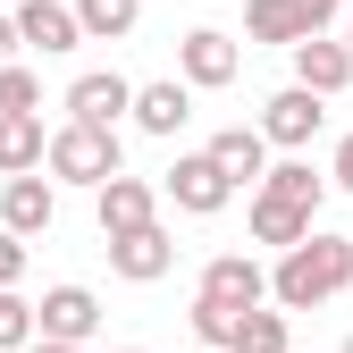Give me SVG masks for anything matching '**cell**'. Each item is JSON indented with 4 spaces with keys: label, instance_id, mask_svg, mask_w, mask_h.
Wrapping results in <instances>:
<instances>
[{
    "label": "cell",
    "instance_id": "9",
    "mask_svg": "<svg viewBox=\"0 0 353 353\" xmlns=\"http://www.w3.org/2000/svg\"><path fill=\"white\" fill-rule=\"evenodd\" d=\"M110 270H118L126 286H160V278L176 270V244H168V228H160V219H143V228L110 236Z\"/></svg>",
    "mask_w": 353,
    "mask_h": 353
},
{
    "label": "cell",
    "instance_id": "8",
    "mask_svg": "<svg viewBox=\"0 0 353 353\" xmlns=\"http://www.w3.org/2000/svg\"><path fill=\"white\" fill-rule=\"evenodd\" d=\"M34 336L93 345V336H101V294H93V286H42V303H34Z\"/></svg>",
    "mask_w": 353,
    "mask_h": 353
},
{
    "label": "cell",
    "instance_id": "7",
    "mask_svg": "<svg viewBox=\"0 0 353 353\" xmlns=\"http://www.w3.org/2000/svg\"><path fill=\"white\" fill-rule=\"evenodd\" d=\"M176 76H185L194 93H219V84H236V76H244V51H236V34H219V26H194L185 42H176Z\"/></svg>",
    "mask_w": 353,
    "mask_h": 353
},
{
    "label": "cell",
    "instance_id": "15",
    "mask_svg": "<svg viewBox=\"0 0 353 353\" xmlns=\"http://www.w3.org/2000/svg\"><path fill=\"white\" fill-rule=\"evenodd\" d=\"M286 51H294V84H312L320 101H336L345 84H353V51H345L336 34H303V42H286Z\"/></svg>",
    "mask_w": 353,
    "mask_h": 353
},
{
    "label": "cell",
    "instance_id": "16",
    "mask_svg": "<svg viewBox=\"0 0 353 353\" xmlns=\"http://www.w3.org/2000/svg\"><path fill=\"white\" fill-rule=\"evenodd\" d=\"M312 228H320V210H303V202H278V194H252V244L286 252V244H303Z\"/></svg>",
    "mask_w": 353,
    "mask_h": 353
},
{
    "label": "cell",
    "instance_id": "30",
    "mask_svg": "<svg viewBox=\"0 0 353 353\" xmlns=\"http://www.w3.org/2000/svg\"><path fill=\"white\" fill-rule=\"evenodd\" d=\"M345 51H353V26H345Z\"/></svg>",
    "mask_w": 353,
    "mask_h": 353
},
{
    "label": "cell",
    "instance_id": "20",
    "mask_svg": "<svg viewBox=\"0 0 353 353\" xmlns=\"http://www.w3.org/2000/svg\"><path fill=\"white\" fill-rule=\"evenodd\" d=\"M228 353H294L286 312H278V303H252V312L236 320V345H228Z\"/></svg>",
    "mask_w": 353,
    "mask_h": 353
},
{
    "label": "cell",
    "instance_id": "31",
    "mask_svg": "<svg viewBox=\"0 0 353 353\" xmlns=\"http://www.w3.org/2000/svg\"><path fill=\"white\" fill-rule=\"evenodd\" d=\"M336 9H353V0H336Z\"/></svg>",
    "mask_w": 353,
    "mask_h": 353
},
{
    "label": "cell",
    "instance_id": "14",
    "mask_svg": "<svg viewBox=\"0 0 353 353\" xmlns=\"http://www.w3.org/2000/svg\"><path fill=\"white\" fill-rule=\"evenodd\" d=\"M126 101H135V84H126L118 68H84V76L68 84V101H59V110H68V118H84V126H118V118H126Z\"/></svg>",
    "mask_w": 353,
    "mask_h": 353
},
{
    "label": "cell",
    "instance_id": "12",
    "mask_svg": "<svg viewBox=\"0 0 353 353\" xmlns=\"http://www.w3.org/2000/svg\"><path fill=\"white\" fill-rule=\"evenodd\" d=\"M194 294L228 303V312H252V303H270V270H261L252 252H219V261H202V286Z\"/></svg>",
    "mask_w": 353,
    "mask_h": 353
},
{
    "label": "cell",
    "instance_id": "10",
    "mask_svg": "<svg viewBox=\"0 0 353 353\" xmlns=\"http://www.w3.org/2000/svg\"><path fill=\"white\" fill-rule=\"evenodd\" d=\"M51 219H59V185L42 168H17L9 185H0V228L9 236H51Z\"/></svg>",
    "mask_w": 353,
    "mask_h": 353
},
{
    "label": "cell",
    "instance_id": "2",
    "mask_svg": "<svg viewBox=\"0 0 353 353\" xmlns=\"http://www.w3.org/2000/svg\"><path fill=\"white\" fill-rule=\"evenodd\" d=\"M118 168H126L118 126H84V118H68V126H51V135H42V176H51V185H84V194H93L101 176H118Z\"/></svg>",
    "mask_w": 353,
    "mask_h": 353
},
{
    "label": "cell",
    "instance_id": "33",
    "mask_svg": "<svg viewBox=\"0 0 353 353\" xmlns=\"http://www.w3.org/2000/svg\"><path fill=\"white\" fill-rule=\"evenodd\" d=\"M0 9H9V0H0Z\"/></svg>",
    "mask_w": 353,
    "mask_h": 353
},
{
    "label": "cell",
    "instance_id": "11",
    "mask_svg": "<svg viewBox=\"0 0 353 353\" xmlns=\"http://www.w3.org/2000/svg\"><path fill=\"white\" fill-rule=\"evenodd\" d=\"M126 118L143 126V135H185V118H194V84L185 76H152V84H135V101H126Z\"/></svg>",
    "mask_w": 353,
    "mask_h": 353
},
{
    "label": "cell",
    "instance_id": "5",
    "mask_svg": "<svg viewBox=\"0 0 353 353\" xmlns=\"http://www.w3.org/2000/svg\"><path fill=\"white\" fill-rule=\"evenodd\" d=\"M9 26H17V51H42V59H68L84 42L68 0H9Z\"/></svg>",
    "mask_w": 353,
    "mask_h": 353
},
{
    "label": "cell",
    "instance_id": "28",
    "mask_svg": "<svg viewBox=\"0 0 353 353\" xmlns=\"http://www.w3.org/2000/svg\"><path fill=\"white\" fill-rule=\"evenodd\" d=\"M0 59H17V26H9V9H0Z\"/></svg>",
    "mask_w": 353,
    "mask_h": 353
},
{
    "label": "cell",
    "instance_id": "6",
    "mask_svg": "<svg viewBox=\"0 0 353 353\" xmlns=\"http://www.w3.org/2000/svg\"><path fill=\"white\" fill-rule=\"evenodd\" d=\"M328 17H336V0H244V34L252 42H303V34H328Z\"/></svg>",
    "mask_w": 353,
    "mask_h": 353
},
{
    "label": "cell",
    "instance_id": "1",
    "mask_svg": "<svg viewBox=\"0 0 353 353\" xmlns=\"http://www.w3.org/2000/svg\"><path fill=\"white\" fill-rule=\"evenodd\" d=\"M353 286V236H303L278 252V270H270V303L278 312H320V303H336Z\"/></svg>",
    "mask_w": 353,
    "mask_h": 353
},
{
    "label": "cell",
    "instance_id": "21",
    "mask_svg": "<svg viewBox=\"0 0 353 353\" xmlns=\"http://www.w3.org/2000/svg\"><path fill=\"white\" fill-rule=\"evenodd\" d=\"M68 9H76L84 42H126V34H135V17H143V0H68Z\"/></svg>",
    "mask_w": 353,
    "mask_h": 353
},
{
    "label": "cell",
    "instance_id": "3",
    "mask_svg": "<svg viewBox=\"0 0 353 353\" xmlns=\"http://www.w3.org/2000/svg\"><path fill=\"white\" fill-rule=\"evenodd\" d=\"M160 194L185 210V219H219V210L236 202V176L219 168L210 152H176V160H168V176H160Z\"/></svg>",
    "mask_w": 353,
    "mask_h": 353
},
{
    "label": "cell",
    "instance_id": "26",
    "mask_svg": "<svg viewBox=\"0 0 353 353\" xmlns=\"http://www.w3.org/2000/svg\"><path fill=\"white\" fill-rule=\"evenodd\" d=\"M328 185L353 194V135H336V160H328Z\"/></svg>",
    "mask_w": 353,
    "mask_h": 353
},
{
    "label": "cell",
    "instance_id": "25",
    "mask_svg": "<svg viewBox=\"0 0 353 353\" xmlns=\"http://www.w3.org/2000/svg\"><path fill=\"white\" fill-rule=\"evenodd\" d=\"M17 278H26V236L0 228V286H17Z\"/></svg>",
    "mask_w": 353,
    "mask_h": 353
},
{
    "label": "cell",
    "instance_id": "18",
    "mask_svg": "<svg viewBox=\"0 0 353 353\" xmlns=\"http://www.w3.org/2000/svg\"><path fill=\"white\" fill-rule=\"evenodd\" d=\"M202 152H210L219 168H228V176H236V185H252V176H261V168H270V135H261V126H219V135H210Z\"/></svg>",
    "mask_w": 353,
    "mask_h": 353
},
{
    "label": "cell",
    "instance_id": "19",
    "mask_svg": "<svg viewBox=\"0 0 353 353\" xmlns=\"http://www.w3.org/2000/svg\"><path fill=\"white\" fill-rule=\"evenodd\" d=\"M42 168V110H0V176Z\"/></svg>",
    "mask_w": 353,
    "mask_h": 353
},
{
    "label": "cell",
    "instance_id": "34",
    "mask_svg": "<svg viewBox=\"0 0 353 353\" xmlns=\"http://www.w3.org/2000/svg\"><path fill=\"white\" fill-rule=\"evenodd\" d=\"M202 353H210V345H202Z\"/></svg>",
    "mask_w": 353,
    "mask_h": 353
},
{
    "label": "cell",
    "instance_id": "32",
    "mask_svg": "<svg viewBox=\"0 0 353 353\" xmlns=\"http://www.w3.org/2000/svg\"><path fill=\"white\" fill-rule=\"evenodd\" d=\"M345 353H353V336H345Z\"/></svg>",
    "mask_w": 353,
    "mask_h": 353
},
{
    "label": "cell",
    "instance_id": "29",
    "mask_svg": "<svg viewBox=\"0 0 353 353\" xmlns=\"http://www.w3.org/2000/svg\"><path fill=\"white\" fill-rule=\"evenodd\" d=\"M110 353H143V345H110Z\"/></svg>",
    "mask_w": 353,
    "mask_h": 353
},
{
    "label": "cell",
    "instance_id": "13",
    "mask_svg": "<svg viewBox=\"0 0 353 353\" xmlns=\"http://www.w3.org/2000/svg\"><path fill=\"white\" fill-rule=\"evenodd\" d=\"M93 219H101V236H126V228H143V219H160V185H143V176H101L93 185Z\"/></svg>",
    "mask_w": 353,
    "mask_h": 353
},
{
    "label": "cell",
    "instance_id": "24",
    "mask_svg": "<svg viewBox=\"0 0 353 353\" xmlns=\"http://www.w3.org/2000/svg\"><path fill=\"white\" fill-rule=\"evenodd\" d=\"M0 110H42V76L17 68V59H0Z\"/></svg>",
    "mask_w": 353,
    "mask_h": 353
},
{
    "label": "cell",
    "instance_id": "22",
    "mask_svg": "<svg viewBox=\"0 0 353 353\" xmlns=\"http://www.w3.org/2000/svg\"><path fill=\"white\" fill-rule=\"evenodd\" d=\"M185 320H194V336H202L210 353H228V345H236V320H244V312H228V303H210V294H194V312H185Z\"/></svg>",
    "mask_w": 353,
    "mask_h": 353
},
{
    "label": "cell",
    "instance_id": "23",
    "mask_svg": "<svg viewBox=\"0 0 353 353\" xmlns=\"http://www.w3.org/2000/svg\"><path fill=\"white\" fill-rule=\"evenodd\" d=\"M34 345V303L17 286H0V353H26Z\"/></svg>",
    "mask_w": 353,
    "mask_h": 353
},
{
    "label": "cell",
    "instance_id": "27",
    "mask_svg": "<svg viewBox=\"0 0 353 353\" xmlns=\"http://www.w3.org/2000/svg\"><path fill=\"white\" fill-rule=\"evenodd\" d=\"M26 353H84V345H68V336H34Z\"/></svg>",
    "mask_w": 353,
    "mask_h": 353
},
{
    "label": "cell",
    "instance_id": "4",
    "mask_svg": "<svg viewBox=\"0 0 353 353\" xmlns=\"http://www.w3.org/2000/svg\"><path fill=\"white\" fill-rule=\"evenodd\" d=\"M320 126H328V101L312 93V84H278V93L261 101V135H270V152H312Z\"/></svg>",
    "mask_w": 353,
    "mask_h": 353
},
{
    "label": "cell",
    "instance_id": "17",
    "mask_svg": "<svg viewBox=\"0 0 353 353\" xmlns=\"http://www.w3.org/2000/svg\"><path fill=\"white\" fill-rule=\"evenodd\" d=\"M252 194H278V202H303V210H320V194H328V176L303 160V152H286V160H270L252 176Z\"/></svg>",
    "mask_w": 353,
    "mask_h": 353
}]
</instances>
